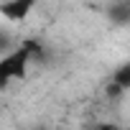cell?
I'll return each mask as SVG.
<instances>
[{"mask_svg": "<svg viewBox=\"0 0 130 130\" xmlns=\"http://www.w3.org/2000/svg\"><path fill=\"white\" fill-rule=\"evenodd\" d=\"M36 130H46V127H36Z\"/></svg>", "mask_w": 130, "mask_h": 130, "instance_id": "7", "label": "cell"}, {"mask_svg": "<svg viewBox=\"0 0 130 130\" xmlns=\"http://www.w3.org/2000/svg\"><path fill=\"white\" fill-rule=\"evenodd\" d=\"M28 64H31V51L26 43L15 46L5 56H0V89H8L10 82L15 79H26Z\"/></svg>", "mask_w": 130, "mask_h": 130, "instance_id": "1", "label": "cell"}, {"mask_svg": "<svg viewBox=\"0 0 130 130\" xmlns=\"http://www.w3.org/2000/svg\"><path fill=\"white\" fill-rule=\"evenodd\" d=\"M107 21L117 28H125L130 26V0H112L107 5Z\"/></svg>", "mask_w": 130, "mask_h": 130, "instance_id": "3", "label": "cell"}, {"mask_svg": "<svg viewBox=\"0 0 130 130\" xmlns=\"http://www.w3.org/2000/svg\"><path fill=\"white\" fill-rule=\"evenodd\" d=\"M15 48V41H13V36L8 33V31H3L0 28V56H5L8 51H13Z\"/></svg>", "mask_w": 130, "mask_h": 130, "instance_id": "5", "label": "cell"}, {"mask_svg": "<svg viewBox=\"0 0 130 130\" xmlns=\"http://www.w3.org/2000/svg\"><path fill=\"white\" fill-rule=\"evenodd\" d=\"M36 3L38 0H3L0 3V15L5 21H10V23H21V21H26L31 15Z\"/></svg>", "mask_w": 130, "mask_h": 130, "instance_id": "2", "label": "cell"}, {"mask_svg": "<svg viewBox=\"0 0 130 130\" xmlns=\"http://www.w3.org/2000/svg\"><path fill=\"white\" fill-rule=\"evenodd\" d=\"M112 84H115L120 92H127V89H130V61L120 64V67L115 69V74H112Z\"/></svg>", "mask_w": 130, "mask_h": 130, "instance_id": "4", "label": "cell"}, {"mask_svg": "<svg viewBox=\"0 0 130 130\" xmlns=\"http://www.w3.org/2000/svg\"><path fill=\"white\" fill-rule=\"evenodd\" d=\"M92 130H117L115 125H110V122H100L97 127H92Z\"/></svg>", "mask_w": 130, "mask_h": 130, "instance_id": "6", "label": "cell"}]
</instances>
